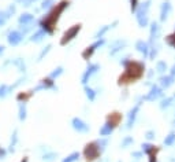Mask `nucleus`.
<instances>
[{"mask_svg":"<svg viewBox=\"0 0 175 162\" xmlns=\"http://www.w3.org/2000/svg\"><path fill=\"white\" fill-rule=\"evenodd\" d=\"M71 124H73V128L75 130H78V132H88L89 130V125H86L84 121H82L81 118H73V121H71Z\"/></svg>","mask_w":175,"mask_h":162,"instance_id":"0eeeda50","label":"nucleus"},{"mask_svg":"<svg viewBox=\"0 0 175 162\" xmlns=\"http://www.w3.org/2000/svg\"><path fill=\"white\" fill-rule=\"evenodd\" d=\"M99 155H100V146H99L97 142L86 144V147H85V157H86L88 162L99 158Z\"/></svg>","mask_w":175,"mask_h":162,"instance_id":"20e7f679","label":"nucleus"},{"mask_svg":"<svg viewBox=\"0 0 175 162\" xmlns=\"http://www.w3.org/2000/svg\"><path fill=\"white\" fill-rule=\"evenodd\" d=\"M97 69H99V65H89L86 71H85L84 76H82V84H86L88 80L90 78V76L97 71Z\"/></svg>","mask_w":175,"mask_h":162,"instance_id":"9d476101","label":"nucleus"},{"mask_svg":"<svg viewBox=\"0 0 175 162\" xmlns=\"http://www.w3.org/2000/svg\"><path fill=\"white\" fill-rule=\"evenodd\" d=\"M112 130H114V126L109 125V124L107 122L105 125H103L101 128H100V135L101 136H108V135H111Z\"/></svg>","mask_w":175,"mask_h":162,"instance_id":"f3484780","label":"nucleus"},{"mask_svg":"<svg viewBox=\"0 0 175 162\" xmlns=\"http://www.w3.org/2000/svg\"><path fill=\"white\" fill-rule=\"evenodd\" d=\"M108 29H109V26H104V27H101V29L99 30L97 33H96V37H97V39H100V37H103V36H104V33L107 32Z\"/></svg>","mask_w":175,"mask_h":162,"instance_id":"bb28decb","label":"nucleus"},{"mask_svg":"<svg viewBox=\"0 0 175 162\" xmlns=\"http://www.w3.org/2000/svg\"><path fill=\"white\" fill-rule=\"evenodd\" d=\"M149 7H150V0H146V2L138 8V11H137V21H138V23L141 27L148 25V10H149Z\"/></svg>","mask_w":175,"mask_h":162,"instance_id":"7ed1b4c3","label":"nucleus"},{"mask_svg":"<svg viewBox=\"0 0 175 162\" xmlns=\"http://www.w3.org/2000/svg\"><path fill=\"white\" fill-rule=\"evenodd\" d=\"M101 44H104V40H99V41H96L94 44H92L90 47H88L86 50L84 51V52H82V58H84V59H89V58L92 56V55H93V52L96 50H97V47H100Z\"/></svg>","mask_w":175,"mask_h":162,"instance_id":"423d86ee","label":"nucleus"},{"mask_svg":"<svg viewBox=\"0 0 175 162\" xmlns=\"http://www.w3.org/2000/svg\"><path fill=\"white\" fill-rule=\"evenodd\" d=\"M22 162H27V160H26V158H25V161H22Z\"/></svg>","mask_w":175,"mask_h":162,"instance_id":"4c0bfd02","label":"nucleus"},{"mask_svg":"<svg viewBox=\"0 0 175 162\" xmlns=\"http://www.w3.org/2000/svg\"><path fill=\"white\" fill-rule=\"evenodd\" d=\"M52 3H53V0H44V3H43V8H49L51 6H52Z\"/></svg>","mask_w":175,"mask_h":162,"instance_id":"7c9ffc66","label":"nucleus"},{"mask_svg":"<svg viewBox=\"0 0 175 162\" xmlns=\"http://www.w3.org/2000/svg\"><path fill=\"white\" fill-rule=\"evenodd\" d=\"M138 110H140V103H137L134 107L130 110L129 118H127V128H131V126H133V124H134V120H136V117H137V113H138Z\"/></svg>","mask_w":175,"mask_h":162,"instance_id":"9b49d317","label":"nucleus"},{"mask_svg":"<svg viewBox=\"0 0 175 162\" xmlns=\"http://www.w3.org/2000/svg\"><path fill=\"white\" fill-rule=\"evenodd\" d=\"M80 30H81V25H80V23H78V25L71 26L70 29H68L67 32L63 34V39L60 40V44H62V46H66V44L68 43V41H71V40H73L75 36H77Z\"/></svg>","mask_w":175,"mask_h":162,"instance_id":"39448f33","label":"nucleus"},{"mask_svg":"<svg viewBox=\"0 0 175 162\" xmlns=\"http://www.w3.org/2000/svg\"><path fill=\"white\" fill-rule=\"evenodd\" d=\"M171 10H173V7H171L170 2H164L162 4V8H160V21H163L164 22V21L168 18Z\"/></svg>","mask_w":175,"mask_h":162,"instance_id":"1a4fd4ad","label":"nucleus"},{"mask_svg":"<svg viewBox=\"0 0 175 162\" xmlns=\"http://www.w3.org/2000/svg\"><path fill=\"white\" fill-rule=\"evenodd\" d=\"M174 80H175V76H173V74L164 76V77L160 78V84H162V87H164V88H168L170 85L174 84Z\"/></svg>","mask_w":175,"mask_h":162,"instance_id":"4468645a","label":"nucleus"},{"mask_svg":"<svg viewBox=\"0 0 175 162\" xmlns=\"http://www.w3.org/2000/svg\"><path fill=\"white\" fill-rule=\"evenodd\" d=\"M174 142H175V133H170V135L164 139V144H166V146H171Z\"/></svg>","mask_w":175,"mask_h":162,"instance_id":"b1692460","label":"nucleus"},{"mask_svg":"<svg viewBox=\"0 0 175 162\" xmlns=\"http://www.w3.org/2000/svg\"><path fill=\"white\" fill-rule=\"evenodd\" d=\"M166 41H167V44H168L170 47H173V48H175V32L173 33V34H170V36H167V39H166Z\"/></svg>","mask_w":175,"mask_h":162,"instance_id":"393cba45","label":"nucleus"},{"mask_svg":"<svg viewBox=\"0 0 175 162\" xmlns=\"http://www.w3.org/2000/svg\"><path fill=\"white\" fill-rule=\"evenodd\" d=\"M85 92H86V96H88L89 101L93 102L94 98H96V92H94L92 88H89V87H85Z\"/></svg>","mask_w":175,"mask_h":162,"instance_id":"a211bd4d","label":"nucleus"},{"mask_svg":"<svg viewBox=\"0 0 175 162\" xmlns=\"http://www.w3.org/2000/svg\"><path fill=\"white\" fill-rule=\"evenodd\" d=\"M131 2V11H136L137 6H138V0H130Z\"/></svg>","mask_w":175,"mask_h":162,"instance_id":"2f4dec72","label":"nucleus"},{"mask_svg":"<svg viewBox=\"0 0 175 162\" xmlns=\"http://www.w3.org/2000/svg\"><path fill=\"white\" fill-rule=\"evenodd\" d=\"M156 70L159 71V73H164V71L167 70V63H166V62H163V61L157 62V65H156Z\"/></svg>","mask_w":175,"mask_h":162,"instance_id":"aec40b11","label":"nucleus"},{"mask_svg":"<svg viewBox=\"0 0 175 162\" xmlns=\"http://www.w3.org/2000/svg\"><path fill=\"white\" fill-rule=\"evenodd\" d=\"M80 158V153H73V154H70L67 158H64L62 162H75Z\"/></svg>","mask_w":175,"mask_h":162,"instance_id":"6ab92c4d","label":"nucleus"},{"mask_svg":"<svg viewBox=\"0 0 175 162\" xmlns=\"http://www.w3.org/2000/svg\"><path fill=\"white\" fill-rule=\"evenodd\" d=\"M121 120H122V117H121V114H119V113H112L111 115H108V124H109V125H112L114 128L119 125Z\"/></svg>","mask_w":175,"mask_h":162,"instance_id":"2eb2a0df","label":"nucleus"},{"mask_svg":"<svg viewBox=\"0 0 175 162\" xmlns=\"http://www.w3.org/2000/svg\"><path fill=\"white\" fill-rule=\"evenodd\" d=\"M44 36H45V32H44V30H39L36 34H33V37L30 40H32V41H41Z\"/></svg>","mask_w":175,"mask_h":162,"instance_id":"412c9836","label":"nucleus"},{"mask_svg":"<svg viewBox=\"0 0 175 162\" xmlns=\"http://www.w3.org/2000/svg\"><path fill=\"white\" fill-rule=\"evenodd\" d=\"M162 95H163L162 88H159L157 85H153V87L150 88V91L148 92V95L145 96V99H146V101H155V99L160 98Z\"/></svg>","mask_w":175,"mask_h":162,"instance_id":"6e6552de","label":"nucleus"},{"mask_svg":"<svg viewBox=\"0 0 175 162\" xmlns=\"http://www.w3.org/2000/svg\"><path fill=\"white\" fill-rule=\"evenodd\" d=\"M4 154H6V151H4V150H2V149H0V157H4Z\"/></svg>","mask_w":175,"mask_h":162,"instance_id":"f704fd0d","label":"nucleus"},{"mask_svg":"<svg viewBox=\"0 0 175 162\" xmlns=\"http://www.w3.org/2000/svg\"><path fill=\"white\" fill-rule=\"evenodd\" d=\"M123 65L126 66V71H125V74L121 76V78H119V84H127V82L138 80V78L142 77L144 71H145L144 70L145 66H144L141 62L123 61Z\"/></svg>","mask_w":175,"mask_h":162,"instance_id":"f257e3e1","label":"nucleus"},{"mask_svg":"<svg viewBox=\"0 0 175 162\" xmlns=\"http://www.w3.org/2000/svg\"><path fill=\"white\" fill-rule=\"evenodd\" d=\"M153 137H155V132H153V130H148V132H146V139H153Z\"/></svg>","mask_w":175,"mask_h":162,"instance_id":"473e14b6","label":"nucleus"},{"mask_svg":"<svg viewBox=\"0 0 175 162\" xmlns=\"http://www.w3.org/2000/svg\"><path fill=\"white\" fill-rule=\"evenodd\" d=\"M136 48L141 52L144 56H148L149 55V46L145 43V41H142V40H140V41H137V44H136Z\"/></svg>","mask_w":175,"mask_h":162,"instance_id":"f8f14e48","label":"nucleus"},{"mask_svg":"<svg viewBox=\"0 0 175 162\" xmlns=\"http://www.w3.org/2000/svg\"><path fill=\"white\" fill-rule=\"evenodd\" d=\"M171 162H175V160H171Z\"/></svg>","mask_w":175,"mask_h":162,"instance_id":"58836bf2","label":"nucleus"},{"mask_svg":"<svg viewBox=\"0 0 175 162\" xmlns=\"http://www.w3.org/2000/svg\"><path fill=\"white\" fill-rule=\"evenodd\" d=\"M3 51H4V47H0V55L3 54Z\"/></svg>","mask_w":175,"mask_h":162,"instance_id":"e433bc0d","label":"nucleus"},{"mask_svg":"<svg viewBox=\"0 0 175 162\" xmlns=\"http://www.w3.org/2000/svg\"><path fill=\"white\" fill-rule=\"evenodd\" d=\"M131 143H133V137H126V139L122 142V147L125 149V147H127L129 144H131Z\"/></svg>","mask_w":175,"mask_h":162,"instance_id":"c756f323","label":"nucleus"},{"mask_svg":"<svg viewBox=\"0 0 175 162\" xmlns=\"http://www.w3.org/2000/svg\"><path fill=\"white\" fill-rule=\"evenodd\" d=\"M19 118L22 120V121L26 118V107H25L23 105L19 106Z\"/></svg>","mask_w":175,"mask_h":162,"instance_id":"a878e982","label":"nucleus"},{"mask_svg":"<svg viewBox=\"0 0 175 162\" xmlns=\"http://www.w3.org/2000/svg\"><path fill=\"white\" fill-rule=\"evenodd\" d=\"M10 87H7V85H2L0 87V96H6L7 94H8V91H10Z\"/></svg>","mask_w":175,"mask_h":162,"instance_id":"cd10ccee","label":"nucleus"},{"mask_svg":"<svg viewBox=\"0 0 175 162\" xmlns=\"http://www.w3.org/2000/svg\"><path fill=\"white\" fill-rule=\"evenodd\" d=\"M160 34V25L156 22L152 23V27H150V40H156Z\"/></svg>","mask_w":175,"mask_h":162,"instance_id":"dca6fc26","label":"nucleus"},{"mask_svg":"<svg viewBox=\"0 0 175 162\" xmlns=\"http://www.w3.org/2000/svg\"><path fill=\"white\" fill-rule=\"evenodd\" d=\"M21 40H22V33H19V32H11L10 33V36H8V43L10 44H12V46H16L18 43H21Z\"/></svg>","mask_w":175,"mask_h":162,"instance_id":"ddd939ff","label":"nucleus"},{"mask_svg":"<svg viewBox=\"0 0 175 162\" xmlns=\"http://www.w3.org/2000/svg\"><path fill=\"white\" fill-rule=\"evenodd\" d=\"M134 157H137V158L141 157V153H134Z\"/></svg>","mask_w":175,"mask_h":162,"instance_id":"c9c22d12","label":"nucleus"},{"mask_svg":"<svg viewBox=\"0 0 175 162\" xmlns=\"http://www.w3.org/2000/svg\"><path fill=\"white\" fill-rule=\"evenodd\" d=\"M30 21H33V15H30V14H23L19 18L21 23H27V22H30Z\"/></svg>","mask_w":175,"mask_h":162,"instance_id":"5701e85b","label":"nucleus"},{"mask_svg":"<svg viewBox=\"0 0 175 162\" xmlns=\"http://www.w3.org/2000/svg\"><path fill=\"white\" fill-rule=\"evenodd\" d=\"M68 4H70V3H68L67 0H63V2L59 3V4L55 7L52 11H51L45 17V18L40 22V25L43 26V30H45V32H48V33H52L53 32V27H55V23L58 22L60 14L66 10V7H68Z\"/></svg>","mask_w":175,"mask_h":162,"instance_id":"f03ea898","label":"nucleus"},{"mask_svg":"<svg viewBox=\"0 0 175 162\" xmlns=\"http://www.w3.org/2000/svg\"><path fill=\"white\" fill-rule=\"evenodd\" d=\"M62 73H63V69H62V67H58V69H55V71H52V74H51V78H55V77H58V76H60Z\"/></svg>","mask_w":175,"mask_h":162,"instance_id":"c85d7f7f","label":"nucleus"},{"mask_svg":"<svg viewBox=\"0 0 175 162\" xmlns=\"http://www.w3.org/2000/svg\"><path fill=\"white\" fill-rule=\"evenodd\" d=\"M49 48H51V46H48V47L45 48V50H44V51H43V52H41V55H40V58H39V61H41V59H43V56H44V55H45V54L48 52V51H49Z\"/></svg>","mask_w":175,"mask_h":162,"instance_id":"72a5a7b5","label":"nucleus"},{"mask_svg":"<svg viewBox=\"0 0 175 162\" xmlns=\"http://www.w3.org/2000/svg\"><path fill=\"white\" fill-rule=\"evenodd\" d=\"M171 103H173V98H166V99H163V101H162V105H160V109L164 110V109L170 107Z\"/></svg>","mask_w":175,"mask_h":162,"instance_id":"4be33fe9","label":"nucleus"}]
</instances>
